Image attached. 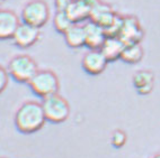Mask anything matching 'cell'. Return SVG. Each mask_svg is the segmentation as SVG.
I'll return each mask as SVG.
<instances>
[{
    "instance_id": "cell-19",
    "label": "cell",
    "mask_w": 160,
    "mask_h": 158,
    "mask_svg": "<svg viewBox=\"0 0 160 158\" xmlns=\"http://www.w3.org/2000/svg\"><path fill=\"white\" fill-rule=\"evenodd\" d=\"M8 82H9L8 72H7L6 68H3L2 66H0V93H2L3 91L6 90Z\"/></svg>"
},
{
    "instance_id": "cell-21",
    "label": "cell",
    "mask_w": 160,
    "mask_h": 158,
    "mask_svg": "<svg viewBox=\"0 0 160 158\" xmlns=\"http://www.w3.org/2000/svg\"><path fill=\"white\" fill-rule=\"evenodd\" d=\"M151 158H160V154H157V155H154L153 157H151Z\"/></svg>"
},
{
    "instance_id": "cell-6",
    "label": "cell",
    "mask_w": 160,
    "mask_h": 158,
    "mask_svg": "<svg viewBox=\"0 0 160 158\" xmlns=\"http://www.w3.org/2000/svg\"><path fill=\"white\" fill-rule=\"evenodd\" d=\"M118 38L124 43V45L140 44L143 38V30L139 20L134 16L123 17V23L118 34Z\"/></svg>"
},
{
    "instance_id": "cell-22",
    "label": "cell",
    "mask_w": 160,
    "mask_h": 158,
    "mask_svg": "<svg viewBox=\"0 0 160 158\" xmlns=\"http://www.w3.org/2000/svg\"><path fill=\"white\" fill-rule=\"evenodd\" d=\"M0 1H6V0H0Z\"/></svg>"
},
{
    "instance_id": "cell-12",
    "label": "cell",
    "mask_w": 160,
    "mask_h": 158,
    "mask_svg": "<svg viewBox=\"0 0 160 158\" xmlns=\"http://www.w3.org/2000/svg\"><path fill=\"white\" fill-rule=\"evenodd\" d=\"M83 29H85V38H86L85 46L90 49H100L107 37L103 27H100L99 25L92 21H88L83 25Z\"/></svg>"
},
{
    "instance_id": "cell-20",
    "label": "cell",
    "mask_w": 160,
    "mask_h": 158,
    "mask_svg": "<svg viewBox=\"0 0 160 158\" xmlns=\"http://www.w3.org/2000/svg\"><path fill=\"white\" fill-rule=\"evenodd\" d=\"M72 0H54L57 12H66Z\"/></svg>"
},
{
    "instance_id": "cell-7",
    "label": "cell",
    "mask_w": 160,
    "mask_h": 158,
    "mask_svg": "<svg viewBox=\"0 0 160 158\" xmlns=\"http://www.w3.org/2000/svg\"><path fill=\"white\" fill-rule=\"evenodd\" d=\"M41 37L40 28L33 27L25 23H20L12 36V42L19 48H29L35 45Z\"/></svg>"
},
{
    "instance_id": "cell-18",
    "label": "cell",
    "mask_w": 160,
    "mask_h": 158,
    "mask_svg": "<svg viewBox=\"0 0 160 158\" xmlns=\"http://www.w3.org/2000/svg\"><path fill=\"white\" fill-rule=\"evenodd\" d=\"M126 140H128L126 133L121 129L113 131V133L111 136V144L115 148H122L126 144Z\"/></svg>"
},
{
    "instance_id": "cell-3",
    "label": "cell",
    "mask_w": 160,
    "mask_h": 158,
    "mask_svg": "<svg viewBox=\"0 0 160 158\" xmlns=\"http://www.w3.org/2000/svg\"><path fill=\"white\" fill-rule=\"evenodd\" d=\"M22 23L42 28L50 19V8L45 0H29L20 12Z\"/></svg>"
},
{
    "instance_id": "cell-15",
    "label": "cell",
    "mask_w": 160,
    "mask_h": 158,
    "mask_svg": "<svg viewBox=\"0 0 160 158\" xmlns=\"http://www.w3.org/2000/svg\"><path fill=\"white\" fill-rule=\"evenodd\" d=\"M67 45L71 48H80L85 46L86 38H85V29L83 26L79 24H74L71 28L64 34Z\"/></svg>"
},
{
    "instance_id": "cell-13",
    "label": "cell",
    "mask_w": 160,
    "mask_h": 158,
    "mask_svg": "<svg viewBox=\"0 0 160 158\" xmlns=\"http://www.w3.org/2000/svg\"><path fill=\"white\" fill-rule=\"evenodd\" d=\"M132 82L140 95H148L152 92L154 85V76L152 72L147 70L138 71L133 75Z\"/></svg>"
},
{
    "instance_id": "cell-2",
    "label": "cell",
    "mask_w": 160,
    "mask_h": 158,
    "mask_svg": "<svg viewBox=\"0 0 160 158\" xmlns=\"http://www.w3.org/2000/svg\"><path fill=\"white\" fill-rule=\"evenodd\" d=\"M38 66L33 57L26 54L15 55L8 63V72L9 76L18 83H27L33 79V76L37 73Z\"/></svg>"
},
{
    "instance_id": "cell-9",
    "label": "cell",
    "mask_w": 160,
    "mask_h": 158,
    "mask_svg": "<svg viewBox=\"0 0 160 158\" xmlns=\"http://www.w3.org/2000/svg\"><path fill=\"white\" fill-rule=\"evenodd\" d=\"M108 62L99 49H90L82 57L81 66L90 75H99L105 71Z\"/></svg>"
},
{
    "instance_id": "cell-1",
    "label": "cell",
    "mask_w": 160,
    "mask_h": 158,
    "mask_svg": "<svg viewBox=\"0 0 160 158\" xmlns=\"http://www.w3.org/2000/svg\"><path fill=\"white\" fill-rule=\"evenodd\" d=\"M15 126L19 132L31 135L44 127L46 122L42 105L35 101H26L15 113Z\"/></svg>"
},
{
    "instance_id": "cell-8",
    "label": "cell",
    "mask_w": 160,
    "mask_h": 158,
    "mask_svg": "<svg viewBox=\"0 0 160 158\" xmlns=\"http://www.w3.org/2000/svg\"><path fill=\"white\" fill-rule=\"evenodd\" d=\"M117 17V14L113 12V9L109 5L105 2H102L100 0H97L94 3V6L90 12L89 19L92 23L97 24L104 29L108 28L112 24L114 23L115 18Z\"/></svg>"
},
{
    "instance_id": "cell-11",
    "label": "cell",
    "mask_w": 160,
    "mask_h": 158,
    "mask_svg": "<svg viewBox=\"0 0 160 158\" xmlns=\"http://www.w3.org/2000/svg\"><path fill=\"white\" fill-rule=\"evenodd\" d=\"M97 0H72L70 6L66 10L73 24H79L89 18L94 3Z\"/></svg>"
},
{
    "instance_id": "cell-16",
    "label": "cell",
    "mask_w": 160,
    "mask_h": 158,
    "mask_svg": "<svg viewBox=\"0 0 160 158\" xmlns=\"http://www.w3.org/2000/svg\"><path fill=\"white\" fill-rule=\"evenodd\" d=\"M143 49L140 44H129L125 45L121 54V58L128 64H137L142 59Z\"/></svg>"
},
{
    "instance_id": "cell-14",
    "label": "cell",
    "mask_w": 160,
    "mask_h": 158,
    "mask_svg": "<svg viewBox=\"0 0 160 158\" xmlns=\"http://www.w3.org/2000/svg\"><path fill=\"white\" fill-rule=\"evenodd\" d=\"M124 46H125L124 43L118 37H106L99 51L107 59V62H114L121 58V54L123 52Z\"/></svg>"
},
{
    "instance_id": "cell-10",
    "label": "cell",
    "mask_w": 160,
    "mask_h": 158,
    "mask_svg": "<svg viewBox=\"0 0 160 158\" xmlns=\"http://www.w3.org/2000/svg\"><path fill=\"white\" fill-rule=\"evenodd\" d=\"M20 23L15 12L10 9H0V40H12Z\"/></svg>"
},
{
    "instance_id": "cell-5",
    "label": "cell",
    "mask_w": 160,
    "mask_h": 158,
    "mask_svg": "<svg viewBox=\"0 0 160 158\" xmlns=\"http://www.w3.org/2000/svg\"><path fill=\"white\" fill-rule=\"evenodd\" d=\"M41 105L46 121H50L52 123L64 122L70 116V105L68 101L59 93L43 99Z\"/></svg>"
},
{
    "instance_id": "cell-4",
    "label": "cell",
    "mask_w": 160,
    "mask_h": 158,
    "mask_svg": "<svg viewBox=\"0 0 160 158\" xmlns=\"http://www.w3.org/2000/svg\"><path fill=\"white\" fill-rule=\"evenodd\" d=\"M28 85L33 93L42 99L57 94L60 82L57 74L51 70H38L33 79L28 82Z\"/></svg>"
},
{
    "instance_id": "cell-17",
    "label": "cell",
    "mask_w": 160,
    "mask_h": 158,
    "mask_svg": "<svg viewBox=\"0 0 160 158\" xmlns=\"http://www.w3.org/2000/svg\"><path fill=\"white\" fill-rule=\"evenodd\" d=\"M73 21L71 18L69 17L66 12H57L53 18V26H54L55 30L60 34H66L69 29L73 26Z\"/></svg>"
}]
</instances>
